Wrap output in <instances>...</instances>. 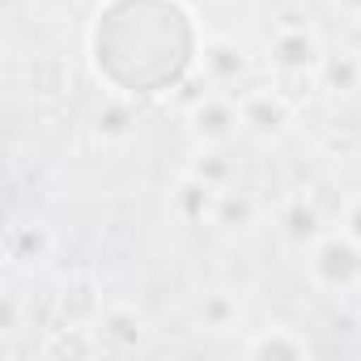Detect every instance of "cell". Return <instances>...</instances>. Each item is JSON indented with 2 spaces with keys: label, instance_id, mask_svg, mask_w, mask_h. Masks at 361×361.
I'll return each instance as SVG.
<instances>
[{
  "label": "cell",
  "instance_id": "6da1fadb",
  "mask_svg": "<svg viewBox=\"0 0 361 361\" xmlns=\"http://www.w3.org/2000/svg\"><path fill=\"white\" fill-rule=\"evenodd\" d=\"M310 285L323 293L361 289V247L348 234H319L310 247Z\"/></svg>",
  "mask_w": 361,
  "mask_h": 361
},
{
  "label": "cell",
  "instance_id": "7a4b0ae2",
  "mask_svg": "<svg viewBox=\"0 0 361 361\" xmlns=\"http://www.w3.org/2000/svg\"><path fill=\"white\" fill-rule=\"evenodd\" d=\"M268 64L281 77H319L323 64V43L310 26H302L298 18L281 22L268 39Z\"/></svg>",
  "mask_w": 361,
  "mask_h": 361
},
{
  "label": "cell",
  "instance_id": "3957f363",
  "mask_svg": "<svg viewBox=\"0 0 361 361\" xmlns=\"http://www.w3.org/2000/svg\"><path fill=\"white\" fill-rule=\"evenodd\" d=\"M238 111H243V132L259 136V140H272L289 128L293 119V106L281 90L272 85H255V90H243L238 94Z\"/></svg>",
  "mask_w": 361,
  "mask_h": 361
},
{
  "label": "cell",
  "instance_id": "277c9868",
  "mask_svg": "<svg viewBox=\"0 0 361 361\" xmlns=\"http://www.w3.org/2000/svg\"><path fill=\"white\" fill-rule=\"evenodd\" d=\"M188 128L204 140V145H226L243 132V111L238 98L230 94H204L188 106Z\"/></svg>",
  "mask_w": 361,
  "mask_h": 361
},
{
  "label": "cell",
  "instance_id": "5b68a950",
  "mask_svg": "<svg viewBox=\"0 0 361 361\" xmlns=\"http://www.w3.org/2000/svg\"><path fill=\"white\" fill-rule=\"evenodd\" d=\"M200 68H204V77H209L213 85H238V81L251 73V60H247V51H243L234 39L209 35V39L200 43Z\"/></svg>",
  "mask_w": 361,
  "mask_h": 361
},
{
  "label": "cell",
  "instance_id": "8992f818",
  "mask_svg": "<svg viewBox=\"0 0 361 361\" xmlns=\"http://www.w3.org/2000/svg\"><path fill=\"white\" fill-rule=\"evenodd\" d=\"M217 196H221L217 188H209L204 178L188 174L183 183H178V192L170 196V209H174V217H178V221H188V226H204V221H213Z\"/></svg>",
  "mask_w": 361,
  "mask_h": 361
},
{
  "label": "cell",
  "instance_id": "52a82bcc",
  "mask_svg": "<svg viewBox=\"0 0 361 361\" xmlns=\"http://www.w3.org/2000/svg\"><path fill=\"white\" fill-rule=\"evenodd\" d=\"M255 221H259V200L247 188H226L217 196V209H213L217 230H251Z\"/></svg>",
  "mask_w": 361,
  "mask_h": 361
},
{
  "label": "cell",
  "instance_id": "ba28073f",
  "mask_svg": "<svg viewBox=\"0 0 361 361\" xmlns=\"http://www.w3.org/2000/svg\"><path fill=\"white\" fill-rule=\"evenodd\" d=\"M196 319H200V327H209V331H234V327L243 323V306H238V298H234V293L213 289V293H204V298H200Z\"/></svg>",
  "mask_w": 361,
  "mask_h": 361
},
{
  "label": "cell",
  "instance_id": "9c48e42d",
  "mask_svg": "<svg viewBox=\"0 0 361 361\" xmlns=\"http://www.w3.org/2000/svg\"><path fill=\"white\" fill-rule=\"evenodd\" d=\"M319 85L327 94H353L361 90V56L340 51V56H323L319 64Z\"/></svg>",
  "mask_w": 361,
  "mask_h": 361
},
{
  "label": "cell",
  "instance_id": "30bf717a",
  "mask_svg": "<svg viewBox=\"0 0 361 361\" xmlns=\"http://www.w3.org/2000/svg\"><path fill=\"white\" fill-rule=\"evenodd\" d=\"M243 353H251V357H306L310 344L302 336H293V327H268V331L251 336L243 344Z\"/></svg>",
  "mask_w": 361,
  "mask_h": 361
},
{
  "label": "cell",
  "instance_id": "8fae6325",
  "mask_svg": "<svg viewBox=\"0 0 361 361\" xmlns=\"http://www.w3.org/2000/svg\"><path fill=\"white\" fill-rule=\"evenodd\" d=\"M188 174H196V178H204L209 188H217V192H226V188H234V161L221 153V145H204L196 157H192V166H188Z\"/></svg>",
  "mask_w": 361,
  "mask_h": 361
},
{
  "label": "cell",
  "instance_id": "7c38bea8",
  "mask_svg": "<svg viewBox=\"0 0 361 361\" xmlns=\"http://www.w3.org/2000/svg\"><path fill=\"white\" fill-rule=\"evenodd\" d=\"M102 336H111L115 344H140L145 323H140V314H136L132 306H111V310L102 314Z\"/></svg>",
  "mask_w": 361,
  "mask_h": 361
},
{
  "label": "cell",
  "instance_id": "4fadbf2b",
  "mask_svg": "<svg viewBox=\"0 0 361 361\" xmlns=\"http://www.w3.org/2000/svg\"><path fill=\"white\" fill-rule=\"evenodd\" d=\"M47 251V234L35 226V230H26V226H13L9 230V259L13 264H22V259H39Z\"/></svg>",
  "mask_w": 361,
  "mask_h": 361
},
{
  "label": "cell",
  "instance_id": "5bb4252c",
  "mask_svg": "<svg viewBox=\"0 0 361 361\" xmlns=\"http://www.w3.org/2000/svg\"><path fill=\"white\" fill-rule=\"evenodd\" d=\"M281 221H285V234L298 238V243H302V238H319V234H314V209H306V200H293Z\"/></svg>",
  "mask_w": 361,
  "mask_h": 361
},
{
  "label": "cell",
  "instance_id": "9a60e30c",
  "mask_svg": "<svg viewBox=\"0 0 361 361\" xmlns=\"http://www.w3.org/2000/svg\"><path fill=\"white\" fill-rule=\"evenodd\" d=\"M128 123H132V111H128L123 102H115L106 115H98V132H102V136H123Z\"/></svg>",
  "mask_w": 361,
  "mask_h": 361
},
{
  "label": "cell",
  "instance_id": "2e32d148",
  "mask_svg": "<svg viewBox=\"0 0 361 361\" xmlns=\"http://www.w3.org/2000/svg\"><path fill=\"white\" fill-rule=\"evenodd\" d=\"M340 234H348V238L361 247V200H353V204L340 213Z\"/></svg>",
  "mask_w": 361,
  "mask_h": 361
},
{
  "label": "cell",
  "instance_id": "e0dca14e",
  "mask_svg": "<svg viewBox=\"0 0 361 361\" xmlns=\"http://www.w3.org/2000/svg\"><path fill=\"white\" fill-rule=\"evenodd\" d=\"M336 9H340L344 18H357V22H361V0H336Z\"/></svg>",
  "mask_w": 361,
  "mask_h": 361
}]
</instances>
